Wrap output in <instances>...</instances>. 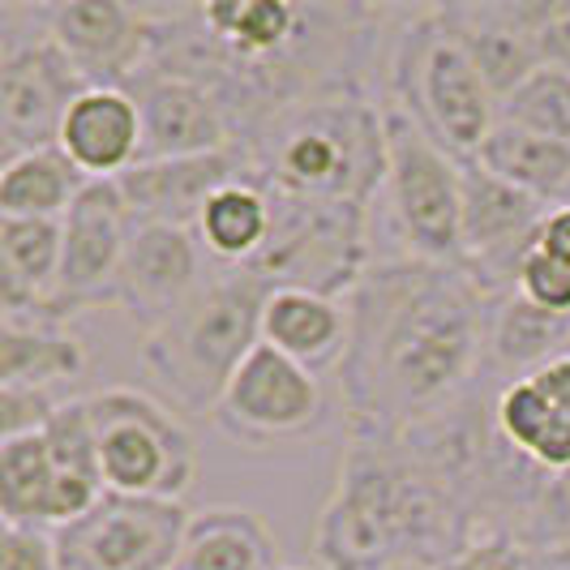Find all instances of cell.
Returning a JSON list of instances; mask_svg holds the SVG:
<instances>
[{"mask_svg": "<svg viewBox=\"0 0 570 570\" xmlns=\"http://www.w3.org/2000/svg\"><path fill=\"white\" fill-rule=\"evenodd\" d=\"M541 4H446L442 9V22L481 69L498 104L514 95L537 69H544L541 48H537Z\"/></svg>", "mask_w": 570, "mask_h": 570, "instance_id": "obj_17", "label": "cell"}, {"mask_svg": "<svg viewBox=\"0 0 570 570\" xmlns=\"http://www.w3.org/2000/svg\"><path fill=\"white\" fill-rule=\"evenodd\" d=\"M537 249L570 266V202L567 206H553V210L544 215L541 232H537Z\"/></svg>", "mask_w": 570, "mask_h": 570, "instance_id": "obj_34", "label": "cell"}, {"mask_svg": "<svg viewBox=\"0 0 570 570\" xmlns=\"http://www.w3.org/2000/svg\"><path fill=\"white\" fill-rule=\"evenodd\" d=\"M52 489H57V468L48 455L43 429L0 442V514H4V523L48 528Z\"/></svg>", "mask_w": 570, "mask_h": 570, "instance_id": "obj_27", "label": "cell"}, {"mask_svg": "<svg viewBox=\"0 0 570 570\" xmlns=\"http://www.w3.org/2000/svg\"><path fill=\"white\" fill-rule=\"evenodd\" d=\"M129 95L138 99V112H142V159L138 164L194 159V155L240 146L224 99L198 78L146 69L129 86Z\"/></svg>", "mask_w": 570, "mask_h": 570, "instance_id": "obj_15", "label": "cell"}, {"mask_svg": "<svg viewBox=\"0 0 570 570\" xmlns=\"http://www.w3.org/2000/svg\"><path fill=\"white\" fill-rule=\"evenodd\" d=\"M86 185L90 180L73 168V159L60 146L13 155L0 168V215H13V219H65Z\"/></svg>", "mask_w": 570, "mask_h": 570, "instance_id": "obj_26", "label": "cell"}, {"mask_svg": "<svg viewBox=\"0 0 570 570\" xmlns=\"http://www.w3.org/2000/svg\"><path fill=\"white\" fill-rule=\"evenodd\" d=\"M86 370V347L60 322L0 317V386H57Z\"/></svg>", "mask_w": 570, "mask_h": 570, "instance_id": "obj_25", "label": "cell"}, {"mask_svg": "<svg viewBox=\"0 0 570 570\" xmlns=\"http://www.w3.org/2000/svg\"><path fill=\"white\" fill-rule=\"evenodd\" d=\"M202 245L189 228L134 224L125 262L112 287V305L146 335L168 326L202 292Z\"/></svg>", "mask_w": 570, "mask_h": 570, "instance_id": "obj_14", "label": "cell"}, {"mask_svg": "<svg viewBox=\"0 0 570 570\" xmlns=\"http://www.w3.org/2000/svg\"><path fill=\"white\" fill-rule=\"evenodd\" d=\"M240 146L254 180L279 198L370 206L386 185V108L356 82L271 112Z\"/></svg>", "mask_w": 570, "mask_h": 570, "instance_id": "obj_3", "label": "cell"}, {"mask_svg": "<svg viewBox=\"0 0 570 570\" xmlns=\"http://www.w3.org/2000/svg\"><path fill=\"white\" fill-rule=\"evenodd\" d=\"M498 120L570 142V69H553V65L537 69L514 95L498 104Z\"/></svg>", "mask_w": 570, "mask_h": 570, "instance_id": "obj_28", "label": "cell"}, {"mask_svg": "<svg viewBox=\"0 0 570 570\" xmlns=\"http://www.w3.org/2000/svg\"><path fill=\"white\" fill-rule=\"evenodd\" d=\"M279 570H301V567H279Z\"/></svg>", "mask_w": 570, "mask_h": 570, "instance_id": "obj_36", "label": "cell"}, {"mask_svg": "<svg viewBox=\"0 0 570 570\" xmlns=\"http://www.w3.org/2000/svg\"><path fill=\"white\" fill-rule=\"evenodd\" d=\"M43 27L73 60L86 86L129 90L155 60V22L142 4L65 0L43 9Z\"/></svg>", "mask_w": 570, "mask_h": 570, "instance_id": "obj_12", "label": "cell"}, {"mask_svg": "<svg viewBox=\"0 0 570 570\" xmlns=\"http://www.w3.org/2000/svg\"><path fill=\"white\" fill-rule=\"evenodd\" d=\"M271 206H275L271 240L249 262V271L275 287H309L322 296L347 301L361 275L373 266L370 206L301 202L279 194H271Z\"/></svg>", "mask_w": 570, "mask_h": 570, "instance_id": "obj_8", "label": "cell"}, {"mask_svg": "<svg viewBox=\"0 0 570 570\" xmlns=\"http://www.w3.org/2000/svg\"><path fill=\"white\" fill-rule=\"evenodd\" d=\"M558 356H570V317L549 314L528 296L507 292L489 314L485 370L507 373V382H514L553 365Z\"/></svg>", "mask_w": 570, "mask_h": 570, "instance_id": "obj_22", "label": "cell"}, {"mask_svg": "<svg viewBox=\"0 0 570 570\" xmlns=\"http://www.w3.org/2000/svg\"><path fill=\"white\" fill-rule=\"evenodd\" d=\"M493 296L472 266L382 257L347 296L340 391L352 438H400L455 407L485 370Z\"/></svg>", "mask_w": 570, "mask_h": 570, "instance_id": "obj_1", "label": "cell"}, {"mask_svg": "<svg viewBox=\"0 0 570 570\" xmlns=\"http://www.w3.org/2000/svg\"><path fill=\"white\" fill-rule=\"evenodd\" d=\"M249 150L228 146L215 155H194V159H159V164H138L129 168L116 189L129 206L134 224H168V228H198V215L215 189L249 176Z\"/></svg>", "mask_w": 570, "mask_h": 570, "instance_id": "obj_16", "label": "cell"}, {"mask_svg": "<svg viewBox=\"0 0 570 570\" xmlns=\"http://www.w3.org/2000/svg\"><path fill=\"white\" fill-rule=\"evenodd\" d=\"M60 224H65V254H60L52 317L65 322L69 314L112 305V287L125 262L129 232H134V215L120 198L116 180H90Z\"/></svg>", "mask_w": 570, "mask_h": 570, "instance_id": "obj_13", "label": "cell"}, {"mask_svg": "<svg viewBox=\"0 0 570 570\" xmlns=\"http://www.w3.org/2000/svg\"><path fill=\"white\" fill-rule=\"evenodd\" d=\"M322 421H326V400L317 373L275 352L271 343H257L245 356V365L236 370L215 407V425L249 451L301 442L317 433Z\"/></svg>", "mask_w": 570, "mask_h": 570, "instance_id": "obj_9", "label": "cell"}, {"mask_svg": "<svg viewBox=\"0 0 570 570\" xmlns=\"http://www.w3.org/2000/svg\"><path fill=\"white\" fill-rule=\"evenodd\" d=\"M43 13V9H39ZM86 90L73 60L48 35H18L13 22L0 18V138L4 159L57 146L60 125Z\"/></svg>", "mask_w": 570, "mask_h": 570, "instance_id": "obj_10", "label": "cell"}, {"mask_svg": "<svg viewBox=\"0 0 570 570\" xmlns=\"http://www.w3.org/2000/svg\"><path fill=\"white\" fill-rule=\"evenodd\" d=\"M0 570H60L57 532L4 523L0 532Z\"/></svg>", "mask_w": 570, "mask_h": 570, "instance_id": "obj_31", "label": "cell"}, {"mask_svg": "<svg viewBox=\"0 0 570 570\" xmlns=\"http://www.w3.org/2000/svg\"><path fill=\"white\" fill-rule=\"evenodd\" d=\"M386 108V185L382 198L403 245V257L463 262V159L429 138L395 99Z\"/></svg>", "mask_w": 570, "mask_h": 570, "instance_id": "obj_6", "label": "cell"}, {"mask_svg": "<svg viewBox=\"0 0 570 570\" xmlns=\"http://www.w3.org/2000/svg\"><path fill=\"white\" fill-rule=\"evenodd\" d=\"M528 570H570V541L528 549Z\"/></svg>", "mask_w": 570, "mask_h": 570, "instance_id": "obj_35", "label": "cell"}, {"mask_svg": "<svg viewBox=\"0 0 570 570\" xmlns=\"http://www.w3.org/2000/svg\"><path fill=\"white\" fill-rule=\"evenodd\" d=\"M493 421L514 451L544 468L549 476L570 472V403L544 391L537 377L502 382L493 395Z\"/></svg>", "mask_w": 570, "mask_h": 570, "instance_id": "obj_21", "label": "cell"}, {"mask_svg": "<svg viewBox=\"0 0 570 570\" xmlns=\"http://www.w3.org/2000/svg\"><path fill=\"white\" fill-rule=\"evenodd\" d=\"M433 570H528V544L514 532H485Z\"/></svg>", "mask_w": 570, "mask_h": 570, "instance_id": "obj_32", "label": "cell"}, {"mask_svg": "<svg viewBox=\"0 0 570 570\" xmlns=\"http://www.w3.org/2000/svg\"><path fill=\"white\" fill-rule=\"evenodd\" d=\"M514 292L528 296L532 305L549 309V314L570 317V266L567 262H558V257L541 254V249H532V254L523 257L519 279H514Z\"/></svg>", "mask_w": 570, "mask_h": 570, "instance_id": "obj_29", "label": "cell"}, {"mask_svg": "<svg viewBox=\"0 0 570 570\" xmlns=\"http://www.w3.org/2000/svg\"><path fill=\"white\" fill-rule=\"evenodd\" d=\"M171 570H279V541L249 507H202L189 514Z\"/></svg>", "mask_w": 570, "mask_h": 570, "instance_id": "obj_20", "label": "cell"}, {"mask_svg": "<svg viewBox=\"0 0 570 570\" xmlns=\"http://www.w3.org/2000/svg\"><path fill=\"white\" fill-rule=\"evenodd\" d=\"M104 485L125 498L180 502L198 481V446L168 403L134 386H108L90 400Z\"/></svg>", "mask_w": 570, "mask_h": 570, "instance_id": "obj_7", "label": "cell"}, {"mask_svg": "<svg viewBox=\"0 0 570 570\" xmlns=\"http://www.w3.org/2000/svg\"><path fill=\"white\" fill-rule=\"evenodd\" d=\"M485 537L407 438H352L314 523L317 570H433Z\"/></svg>", "mask_w": 570, "mask_h": 570, "instance_id": "obj_2", "label": "cell"}, {"mask_svg": "<svg viewBox=\"0 0 570 570\" xmlns=\"http://www.w3.org/2000/svg\"><path fill=\"white\" fill-rule=\"evenodd\" d=\"M271 224H275L271 194L257 185L254 171H249V176L232 180V185L215 189L206 198L194 236H198V245L215 262H224L228 271H236V266H249L266 249Z\"/></svg>", "mask_w": 570, "mask_h": 570, "instance_id": "obj_23", "label": "cell"}, {"mask_svg": "<svg viewBox=\"0 0 570 570\" xmlns=\"http://www.w3.org/2000/svg\"><path fill=\"white\" fill-rule=\"evenodd\" d=\"M189 528L180 502L104 493L78 523L60 528V570H171Z\"/></svg>", "mask_w": 570, "mask_h": 570, "instance_id": "obj_11", "label": "cell"}, {"mask_svg": "<svg viewBox=\"0 0 570 570\" xmlns=\"http://www.w3.org/2000/svg\"><path fill=\"white\" fill-rule=\"evenodd\" d=\"M57 146L86 180H120L142 159V112L120 86H86L60 125Z\"/></svg>", "mask_w": 570, "mask_h": 570, "instance_id": "obj_18", "label": "cell"}, {"mask_svg": "<svg viewBox=\"0 0 570 570\" xmlns=\"http://www.w3.org/2000/svg\"><path fill=\"white\" fill-rule=\"evenodd\" d=\"M476 164L493 176H502L514 189L541 198L544 206H567L570 202V142L519 129L511 120H498L481 146V155H476Z\"/></svg>", "mask_w": 570, "mask_h": 570, "instance_id": "obj_24", "label": "cell"}, {"mask_svg": "<svg viewBox=\"0 0 570 570\" xmlns=\"http://www.w3.org/2000/svg\"><path fill=\"white\" fill-rule=\"evenodd\" d=\"M60 403L65 400H57L48 386H0V442L48 429Z\"/></svg>", "mask_w": 570, "mask_h": 570, "instance_id": "obj_30", "label": "cell"}, {"mask_svg": "<svg viewBox=\"0 0 570 570\" xmlns=\"http://www.w3.org/2000/svg\"><path fill=\"white\" fill-rule=\"evenodd\" d=\"M570 541V472L549 476L537 511L523 528V544L541 549V544H567Z\"/></svg>", "mask_w": 570, "mask_h": 570, "instance_id": "obj_33", "label": "cell"}, {"mask_svg": "<svg viewBox=\"0 0 570 570\" xmlns=\"http://www.w3.org/2000/svg\"><path fill=\"white\" fill-rule=\"evenodd\" d=\"M271 287L275 284L249 266L224 271L168 326L146 335L142 370L155 377L176 412L215 416L228 382L262 343V305Z\"/></svg>", "mask_w": 570, "mask_h": 570, "instance_id": "obj_4", "label": "cell"}, {"mask_svg": "<svg viewBox=\"0 0 570 570\" xmlns=\"http://www.w3.org/2000/svg\"><path fill=\"white\" fill-rule=\"evenodd\" d=\"M262 343L305 370H340L347 352V301L309 287H271L262 305Z\"/></svg>", "mask_w": 570, "mask_h": 570, "instance_id": "obj_19", "label": "cell"}, {"mask_svg": "<svg viewBox=\"0 0 570 570\" xmlns=\"http://www.w3.org/2000/svg\"><path fill=\"white\" fill-rule=\"evenodd\" d=\"M395 104L425 129L442 150L472 164L498 125V99L481 69L463 52L442 9H416L400 30L391 57Z\"/></svg>", "mask_w": 570, "mask_h": 570, "instance_id": "obj_5", "label": "cell"}]
</instances>
